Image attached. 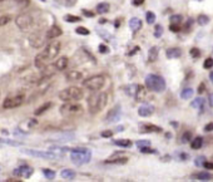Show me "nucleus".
Instances as JSON below:
<instances>
[{"mask_svg": "<svg viewBox=\"0 0 213 182\" xmlns=\"http://www.w3.org/2000/svg\"><path fill=\"white\" fill-rule=\"evenodd\" d=\"M204 88H206L204 83H201L199 87H198V93H203V92H204Z\"/></svg>", "mask_w": 213, "mask_h": 182, "instance_id": "54", "label": "nucleus"}, {"mask_svg": "<svg viewBox=\"0 0 213 182\" xmlns=\"http://www.w3.org/2000/svg\"><path fill=\"white\" fill-rule=\"evenodd\" d=\"M202 166H203V167H206L207 169H213V163H212V162H206V161H204Z\"/></svg>", "mask_w": 213, "mask_h": 182, "instance_id": "51", "label": "nucleus"}, {"mask_svg": "<svg viewBox=\"0 0 213 182\" xmlns=\"http://www.w3.org/2000/svg\"><path fill=\"white\" fill-rule=\"evenodd\" d=\"M146 146H151V142L149 141H137V147L138 148H142V147H146Z\"/></svg>", "mask_w": 213, "mask_h": 182, "instance_id": "46", "label": "nucleus"}, {"mask_svg": "<svg viewBox=\"0 0 213 182\" xmlns=\"http://www.w3.org/2000/svg\"><path fill=\"white\" fill-rule=\"evenodd\" d=\"M166 55L169 59H177V58H179L182 55V50L179 48H169V49H167Z\"/></svg>", "mask_w": 213, "mask_h": 182, "instance_id": "16", "label": "nucleus"}, {"mask_svg": "<svg viewBox=\"0 0 213 182\" xmlns=\"http://www.w3.org/2000/svg\"><path fill=\"white\" fill-rule=\"evenodd\" d=\"M43 173H44V176H45L47 179H54L55 178V172L52 171V169H49V168H44L43 169Z\"/></svg>", "mask_w": 213, "mask_h": 182, "instance_id": "33", "label": "nucleus"}, {"mask_svg": "<svg viewBox=\"0 0 213 182\" xmlns=\"http://www.w3.org/2000/svg\"><path fill=\"white\" fill-rule=\"evenodd\" d=\"M90 158H92V152L88 148H74L70 152V159L77 166L88 163Z\"/></svg>", "mask_w": 213, "mask_h": 182, "instance_id": "3", "label": "nucleus"}, {"mask_svg": "<svg viewBox=\"0 0 213 182\" xmlns=\"http://www.w3.org/2000/svg\"><path fill=\"white\" fill-rule=\"evenodd\" d=\"M146 88L143 85H137V89H136V93H134V99L136 101H142L144 97H146Z\"/></svg>", "mask_w": 213, "mask_h": 182, "instance_id": "20", "label": "nucleus"}, {"mask_svg": "<svg viewBox=\"0 0 213 182\" xmlns=\"http://www.w3.org/2000/svg\"><path fill=\"white\" fill-rule=\"evenodd\" d=\"M158 53H159V49L157 47H152L148 52V59L149 62H154L157 58H158Z\"/></svg>", "mask_w": 213, "mask_h": 182, "instance_id": "26", "label": "nucleus"}, {"mask_svg": "<svg viewBox=\"0 0 213 182\" xmlns=\"http://www.w3.org/2000/svg\"><path fill=\"white\" fill-rule=\"evenodd\" d=\"M143 3H144V0H133V5H136V7H139Z\"/></svg>", "mask_w": 213, "mask_h": 182, "instance_id": "55", "label": "nucleus"}, {"mask_svg": "<svg viewBox=\"0 0 213 182\" xmlns=\"http://www.w3.org/2000/svg\"><path fill=\"white\" fill-rule=\"evenodd\" d=\"M209 79H211V82L213 83V72H211V73H209Z\"/></svg>", "mask_w": 213, "mask_h": 182, "instance_id": "58", "label": "nucleus"}, {"mask_svg": "<svg viewBox=\"0 0 213 182\" xmlns=\"http://www.w3.org/2000/svg\"><path fill=\"white\" fill-rule=\"evenodd\" d=\"M75 32H77V34H82V35H88V34H89V30H88V29H85V28H83V27L77 28V29H75Z\"/></svg>", "mask_w": 213, "mask_h": 182, "instance_id": "44", "label": "nucleus"}, {"mask_svg": "<svg viewBox=\"0 0 213 182\" xmlns=\"http://www.w3.org/2000/svg\"><path fill=\"white\" fill-rule=\"evenodd\" d=\"M52 107V103L50 102H48V103H45V104H43V106H40L38 109H35V112H34V114L35 116H40L42 113H44L45 111H48L49 108Z\"/></svg>", "mask_w": 213, "mask_h": 182, "instance_id": "29", "label": "nucleus"}, {"mask_svg": "<svg viewBox=\"0 0 213 182\" xmlns=\"http://www.w3.org/2000/svg\"><path fill=\"white\" fill-rule=\"evenodd\" d=\"M60 113L64 117H78L80 114H83V107L80 104L73 103V102H67L65 104H63L60 107Z\"/></svg>", "mask_w": 213, "mask_h": 182, "instance_id": "7", "label": "nucleus"}, {"mask_svg": "<svg viewBox=\"0 0 213 182\" xmlns=\"http://www.w3.org/2000/svg\"><path fill=\"white\" fill-rule=\"evenodd\" d=\"M65 78L68 80H72V82H78V80H82L83 74L80 72H77V70H70L65 74Z\"/></svg>", "mask_w": 213, "mask_h": 182, "instance_id": "17", "label": "nucleus"}, {"mask_svg": "<svg viewBox=\"0 0 213 182\" xmlns=\"http://www.w3.org/2000/svg\"><path fill=\"white\" fill-rule=\"evenodd\" d=\"M34 169L29 166H22V167H18L14 169V174L15 176H19V177H24V178H29L32 174H33Z\"/></svg>", "mask_w": 213, "mask_h": 182, "instance_id": "12", "label": "nucleus"}, {"mask_svg": "<svg viewBox=\"0 0 213 182\" xmlns=\"http://www.w3.org/2000/svg\"><path fill=\"white\" fill-rule=\"evenodd\" d=\"M153 112H154V107L152 104H147L146 103V104H142L138 108V114L141 117H149V116L153 114Z\"/></svg>", "mask_w": 213, "mask_h": 182, "instance_id": "14", "label": "nucleus"}, {"mask_svg": "<svg viewBox=\"0 0 213 182\" xmlns=\"http://www.w3.org/2000/svg\"><path fill=\"white\" fill-rule=\"evenodd\" d=\"M99 52L100 53H106V52H108V47H106V45H99Z\"/></svg>", "mask_w": 213, "mask_h": 182, "instance_id": "53", "label": "nucleus"}, {"mask_svg": "<svg viewBox=\"0 0 213 182\" xmlns=\"http://www.w3.org/2000/svg\"><path fill=\"white\" fill-rule=\"evenodd\" d=\"M203 104H204V99L203 98H196L192 103H191V107L192 108H203Z\"/></svg>", "mask_w": 213, "mask_h": 182, "instance_id": "31", "label": "nucleus"}, {"mask_svg": "<svg viewBox=\"0 0 213 182\" xmlns=\"http://www.w3.org/2000/svg\"><path fill=\"white\" fill-rule=\"evenodd\" d=\"M45 33H47V39H54V38H58V37H60V35L63 34L62 29H60L58 25H53V27H50V28H49V30H48V32H45Z\"/></svg>", "mask_w": 213, "mask_h": 182, "instance_id": "15", "label": "nucleus"}, {"mask_svg": "<svg viewBox=\"0 0 213 182\" xmlns=\"http://www.w3.org/2000/svg\"><path fill=\"white\" fill-rule=\"evenodd\" d=\"M119 118H121V107L119 106H117V107H114L112 111H109V113H108V116H106V122H117V121H119Z\"/></svg>", "mask_w": 213, "mask_h": 182, "instance_id": "13", "label": "nucleus"}, {"mask_svg": "<svg viewBox=\"0 0 213 182\" xmlns=\"http://www.w3.org/2000/svg\"><path fill=\"white\" fill-rule=\"evenodd\" d=\"M203 67H204L206 69L213 68V59H212V58H207V59L204 60V63H203Z\"/></svg>", "mask_w": 213, "mask_h": 182, "instance_id": "41", "label": "nucleus"}, {"mask_svg": "<svg viewBox=\"0 0 213 182\" xmlns=\"http://www.w3.org/2000/svg\"><path fill=\"white\" fill-rule=\"evenodd\" d=\"M127 161H128V158L127 157H111L109 159H106L105 161V163H113V164H124V163H127Z\"/></svg>", "mask_w": 213, "mask_h": 182, "instance_id": "24", "label": "nucleus"}, {"mask_svg": "<svg viewBox=\"0 0 213 182\" xmlns=\"http://www.w3.org/2000/svg\"><path fill=\"white\" fill-rule=\"evenodd\" d=\"M146 19H147V23H148V24H153V23L156 22V14H154L153 12H147Z\"/></svg>", "mask_w": 213, "mask_h": 182, "instance_id": "35", "label": "nucleus"}, {"mask_svg": "<svg viewBox=\"0 0 213 182\" xmlns=\"http://www.w3.org/2000/svg\"><path fill=\"white\" fill-rule=\"evenodd\" d=\"M204 131H206V132H211V131H213V123H208V124H206V126H204Z\"/></svg>", "mask_w": 213, "mask_h": 182, "instance_id": "52", "label": "nucleus"}, {"mask_svg": "<svg viewBox=\"0 0 213 182\" xmlns=\"http://www.w3.org/2000/svg\"><path fill=\"white\" fill-rule=\"evenodd\" d=\"M15 24L18 25L19 29L22 30H28L32 25H33V17L24 13V14H20L15 18Z\"/></svg>", "mask_w": 213, "mask_h": 182, "instance_id": "10", "label": "nucleus"}, {"mask_svg": "<svg viewBox=\"0 0 213 182\" xmlns=\"http://www.w3.org/2000/svg\"><path fill=\"white\" fill-rule=\"evenodd\" d=\"M192 139V133L191 132H186L183 136H182V142L183 143H187V142H189Z\"/></svg>", "mask_w": 213, "mask_h": 182, "instance_id": "43", "label": "nucleus"}, {"mask_svg": "<svg viewBox=\"0 0 213 182\" xmlns=\"http://www.w3.org/2000/svg\"><path fill=\"white\" fill-rule=\"evenodd\" d=\"M112 136H113V131H103L102 132V137L108 138V137H112Z\"/></svg>", "mask_w": 213, "mask_h": 182, "instance_id": "50", "label": "nucleus"}, {"mask_svg": "<svg viewBox=\"0 0 213 182\" xmlns=\"http://www.w3.org/2000/svg\"><path fill=\"white\" fill-rule=\"evenodd\" d=\"M139 149H141V152H142V153H156V151H154V149H152L149 146L142 147V148H139Z\"/></svg>", "mask_w": 213, "mask_h": 182, "instance_id": "45", "label": "nucleus"}, {"mask_svg": "<svg viewBox=\"0 0 213 182\" xmlns=\"http://www.w3.org/2000/svg\"><path fill=\"white\" fill-rule=\"evenodd\" d=\"M137 85L138 84H132V85H129L126 90H127V92H128V94L129 96H134V93H136V89H137Z\"/></svg>", "mask_w": 213, "mask_h": 182, "instance_id": "42", "label": "nucleus"}, {"mask_svg": "<svg viewBox=\"0 0 213 182\" xmlns=\"http://www.w3.org/2000/svg\"><path fill=\"white\" fill-rule=\"evenodd\" d=\"M208 102H209V106L213 107V93H211V94L208 96Z\"/></svg>", "mask_w": 213, "mask_h": 182, "instance_id": "57", "label": "nucleus"}, {"mask_svg": "<svg viewBox=\"0 0 213 182\" xmlns=\"http://www.w3.org/2000/svg\"><path fill=\"white\" fill-rule=\"evenodd\" d=\"M162 128L158 127V126H154V124H143L141 127V132L143 133H151V132H161Z\"/></svg>", "mask_w": 213, "mask_h": 182, "instance_id": "19", "label": "nucleus"}, {"mask_svg": "<svg viewBox=\"0 0 213 182\" xmlns=\"http://www.w3.org/2000/svg\"><path fill=\"white\" fill-rule=\"evenodd\" d=\"M109 8H111V5H109L108 3H100V4L97 5V13H99V14H105V13L109 12Z\"/></svg>", "mask_w": 213, "mask_h": 182, "instance_id": "25", "label": "nucleus"}, {"mask_svg": "<svg viewBox=\"0 0 213 182\" xmlns=\"http://www.w3.org/2000/svg\"><path fill=\"white\" fill-rule=\"evenodd\" d=\"M47 33L45 32H35L33 33L30 37H29V44L35 48V49H39V48H43L47 43Z\"/></svg>", "mask_w": 213, "mask_h": 182, "instance_id": "8", "label": "nucleus"}, {"mask_svg": "<svg viewBox=\"0 0 213 182\" xmlns=\"http://www.w3.org/2000/svg\"><path fill=\"white\" fill-rule=\"evenodd\" d=\"M129 28H131V30L132 32H138L141 28H142V22H141V19H138V18H132L131 20H129Z\"/></svg>", "mask_w": 213, "mask_h": 182, "instance_id": "21", "label": "nucleus"}, {"mask_svg": "<svg viewBox=\"0 0 213 182\" xmlns=\"http://www.w3.org/2000/svg\"><path fill=\"white\" fill-rule=\"evenodd\" d=\"M114 143L119 147H123V148H128L132 146V142L129 139H117V141H114Z\"/></svg>", "mask_w": 213, "mask_h": 182, "instance_id": "30", "label": "nucleus"}, {"mask_svg": "<svg viewBox=\"0 0 213 182\" xmlns=\"http://www.w3.org/2000/svg\"><path fill=\"white\" fill-rule=\"evenodd\" d=\"M83 96L84 93L79 87H69L59 93V99L64 102H75V101H80Z\"/></svg>", "mask_w": 213, "mask_h": 182, "instance_id": "4", "label": "nucleus"}, {"mask_svg": "<svg viewBox=\"0 0 213 182\" xmlns=\"http://www.w3.org/2000/svg\"><path fill=\"white\" fill-rule=\"evenodd\" d=\"M191 55H192V58H198L201 55V52L197 48H192L191 49Z\"/></svg>", "mask_w": 213, "mask_h": 182, "instance_id": "47", "label": "nucleus"}, {"mask_svg": "<svg viewBox=\"0 0 213 182\" xmlns=\"http://www.w3.org/2000/svg\"><path fill=\"white\" fill-rule=\"evenodd\" d=\"M23 152H25L27 154H30V156H34V157H40V158H47V159H54L57 158L50 151L49 152H43V151H34V149H24Z\"/></svg>", "mask_w": 213, "mask_h": 182, "instance_id": "11", "label": "nucleus"}, {"mask_svg": "<svg viewBox=\"0 0 213 182\" xmlns=\"http://www.w3.org/2000/svg\"><path fill=\"white\" fill-rule=\"evenodd\" d=\"M106 102H108V96L104 92H98V93H94L92 94L89 98H88V107H89V112L92 114H97L98 112H100Z\"/></svg>", "mask_w": 213, "mask_h": 182, "instance_id": "2", "label": "nucleus"}, {"mask_svg": "<svg viewBox=\"0 0 213 182\" xmlns=\"http://www.w3.org/2000/svg\"><path fill=\"white\" fill-rule=\"evenodd\" d=\"M0 2H4V0H0Z\"/></svg>", "mask_w": 213, "mask_h": 182, "instance_id": "59", "label": "nucleus"}, {"mask_svg": "<svg viewBox=\"0 0 213 182\" xmlns=\"http://www.w3.org/2000/svg\"><path fill=\"white\" fill-rule=\"evenodd\" d=\"M169 20H171V24H179L182 22V17L181 15H172Z\"/></svg>", "mask_w": 213, "mask_h": 182, "instance_id": "38", "label": "nucleus"}, {"mask_svg": "<svg viewBox=\"0 0 213 182\" xmlns=\"http://www.w3.org/2000/svg\"><path fill=\"white\" fill-rule=\"evenodd\" d=\"M146 87L149 90L161 93L166 89V80L157 74H148L146 77Z\"/></svg>", "mask_w": 213, "mask_h": 182, "instance_id": "5", "label": "nucleus"}, {"mask_svg": "<svg viewBox=\"0 0 213 182\" xmlns=\"http://www.w3.org/2000/svg\"><path fill=\"white\" fill-rule=\"evenodd\" d=\"M202 144H203V138L202 137H196L191 143V148L192 149H199L202 147Z\"/></svg>", "mask_w": 213, "mask_h": 182, "instance_id": "27", "label": "nucleus"}, {"mask_svg": "<svg viewBox=\"0 0 213 182\" xmlns=\"http://www.w3.org/2000/svg\"><path fill=\"white\" fill-rule=\"evenodd\" d=\"M197 178L201 179V181H209L212 178V176L208 173V172H199L197 174Z\"/></svg>", "mask_w": 213, "mask_h": 182, "instance_id": "34", "label": "nucleus"}, {"mask_svg": "<svg viewBox=\"0 0 213 182\" xmlns=\"http://www.w3.org/2000/svg\"><path fill=\"white\" fill-rule=\"evenodd\" d=\"M60 174H62V177H63L64 179H67V181H72V179H74V178H75V176H77L75 171H73V169H69V168H65V169H63Z\"/></svg>", "mask_w": 213, "mask_h": 182, "instance_id": "23", "label": "nucleus"}, {"mask_svg": "<svg viewBox=\"0 0 213 182\" xmlns=\"http://www.w3.org/2000/svg\"><path fill=\"white\" fill-rule=\"evenodd\" d=\"M68 67V58L67 57H60L55 63H54V68L57 70H63Z\"/></svg>", "mask_w": 213, "mask_h": 182, "instance_id": "18", "label": "nucleus"}, {"mask_svg": "<svg viewBox=\"0 0 213 182\" xmlns=\"http://www.w3.org/2000/svg\"><path fill=\"white\" fill-rule=\"evenodd\" d=\"M60 43L59 42H52L50 44L47 45V48H44V50L42 53H39L35 58V67L39 69L45 68L47 65H49L53 59L59 54L60 52Z\"/></svg>", "mask_w": 213, "mask_h": 182, "instance_id": "1", "label": "nucleus"}, {"mask_svg": "<svg viewBox=\"0 0 213 182\" xmlns=\"http://www.w3.org/2000/svg\"><path fill=\"white\" fill-rule=\"evenodd\" d=\"M204 161H206V158H204V157H202V156H201V157H198V158H197V159H196V161H194V163H196V166H202V164H203V162H204Z\"/></svg>", "mask_w": 213, "mask_h": 182, "instance_id": "49", "label": "nucleus"}, {"mask_svg": "<svg viewBox=\"0 0 213 182\" xmlns=\"http://www.w3.org/2000/svg\"><path fill=\"white\" fill-rule=\"evenodd\" d=\"M83 14L87 15V17H89V18L94 17V13H93V12H88V10H83Z\"/></svg>", "mask_w": 213, "mask_h": 182, "instance_id": "56", "label": "nucleus"}, {"mask_svg": "<svg viewBox=\"0 0 213 182\" xmlns=\"http://www.w3.org/2000/svg\"><path fill=\"white\" fill-rule=\"evenodd\" d=\"M162 34H163V28H162V25H157V27H156V30H154V37H156V38H161Z\"/></svg>", "mask_w": 213, "mask_h": 182, "instance_id": "40", "label": "nucleus"}, {"mask_svg": "<svg viewBox=\"0 0 213 182\" xmlns=\"http://www.w3.org/2000/svg\"><path fill=\"white\" fill-rule=\"evenodd\" d=\"M24 102V94H17V96H9L3 102V108L5 109H13L19 106H22Z\"/></svg>", "mask_w": 213, "mask_h": 182, "instance_id": "9", "label": "nucleus"}, {"mask_svg": "<svg viewBox=\"0 0 213 182\" xmlns=\"http://www.w3.org/2000/svg\"><path fill=\"white\" fill-rule=\"evenodd\" d=\"M169 29H171V32H174V33H178V32L181 30V28H179V24H171Z\"/></svg>", "mask_w": 213, "mask_h": 182, "instance_id": "48", "label": "nucleus"}, {"mask_svg": "<svg viewBox=\"0 0 213 182\" xmlns=\"http://www.w3.org/2000/svg\"><path fill=\"white\" fill-rule=\"evenodd\" d=\"M49 151H50L57 158H60V157L64 156V153L68 151V148H67V147H50Z\"/></svg>", "mask_w": 213, "mask_h": 182, "instance_id": "22", "label": "nucleus"}, {"mask_svg": "<svg viewBox=\"0 0 213 182\" xmlns=\"http://www.w3.org/2000/svg\"><path fill=\"white\" fill-rule=\"evenodd\" d=\"M105 84V78L104 75H93L83 80V87L92 90V92H98L99 89H102Z\"/></svg>", "mask_w": 213, "mask_h": 182, "instance_id": "6", "label": "nucleus"}, {"mask_svg": "<svg viewBox=\"0 0 213 182\" xmlns=\"http://www.w3.org/2000/svg\"><path fill=\"white\" fill-rule=\"evenodd\" d=\"M10 20H12V17L10 15H3V17H0V27L7 25Z\"/></svg>", "mask_w": 213, "mask_h": 182, "instance_id": "37", "label": "nucleus"}, {"mask_svg": "<svg viewBox=\"0 0 213 182\" xmlns=\"http://www.w3.org/2000/svg\"><path fill=\"white\" fill-rule=\"evenodd\" d=\"M64 20H65V22H68V23H78V22H80V20H82V18L68 14V15H65V17H64Z\"/></svg>", "mask_w": 213, "mask_h": 182, "instance_id": "32", "label": "nucleus"}, {"mask_svg": "<svg viewBox=\"0 0 213 182\" xmlns=\"http://www.w3.org/2000/svg\"><path fill=\"white\" fill-rule=\"evenodd\" d=\"M208 22H209V19H208L207 15H199V17L197 18V23H198L199 25H206Z\"/></svg>", "mask_w": 213, "mask_h": 182, "instance_id": "36", "label": "nucleus"}, {"mask_svg": "<svg viewBox=\"0 0 213 182\" xmlns=\"http://www.w3.org/2000/svg\"><path fill=\"white\" fill-rule=\"evenodd\" d=\"M193 89L192 88H186V89H183L182 90V93H181V98H183V99H189V98H192L193 97Z\"/></svg>", "mask_w": 213, "mask_h": 182, "instance_id": "28", "label": "nucleus"}, {"mask_svg": "<svg viewBox=\"0 0 213 182\" xmlns=\"http://www.w3.org/2000/svg\"><path fill=\"white\" fill-rule=\"evenodd\" d=\"M14 2H15L19 7H22V8H27V7H29V4H30L29 0H14Z\"/></svg>", "mask_w": 213, "mask_h": 182, "instance_id": "39", "label": "nucleus"}]
</instances>
